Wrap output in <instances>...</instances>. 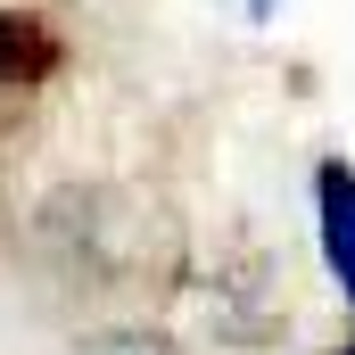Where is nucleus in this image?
Listing matches in <instances>:
<instances>
[{"label": "nucleus", "mask_w": 355, "mask_h": 355, "mask_svg": "<svg viewBox=\"0 0 355 355\" xmlns=\"http://www.w3.org/2000/svg\"><path fill=\"white\" fill-rule=\"evenodd\" d=\"M314 223H322V265H331V281L355 306V166L347 157L314 166Z\"/></svg>", "instance_id": "nucleus-1"}, {"label": "nucleus", "mask_w": 355, "mask_h": 355, "mask_svg": "<svg viewBox=\"0 0 355 355\" xmlns=\"http://www.w3.org/2000/svg\"><path fill=\"white\" fill-rule=\"evenodd\" d=\"M58 33L33 17V8H0V91H33L58 75Z\"/></svg>", "instance_id": "nucleus-2"}, {"label": "nucleus", "mask_w": 355, "mask_h": 355, "mask_svg": "<svg viewBox=\"0 0 355 355\" xmlns=\"http://www.w3.org/2000/svg\"><path fill=\"white\" fill-rule=\"evenodd\" d=\"M75 355H182L166 331H91Z\"/></svg>", "instance_id": "nucleus-3"}, {"label": "nucleus", "mask_w": 355, "mask_h": 355, "mask_svg": "<svg viewBox=\"0 0 355 355\" xmlns=\"http://www.w3.org/2000/svg\"><path fill=\"white\" fill-rule=\"evenodd\" d=\"M248 8H257V17H272V0H248Z\"/></svg>", "instance_id": "nucleus-4"}, {"label": "nucleus", "mask_w": 355, "mask_h": 355, "mask_svg": "<svg viewBox=\"0 0 355 355\" xmlns=\"http://www.w3.org/2000/svg\"><path fill=\"white\" fill-rule=\"evenodd\" d=\"M331 355H355V347H331Z\"/></svg>", "instance_id": "nucleus-5"}]
</instances>
